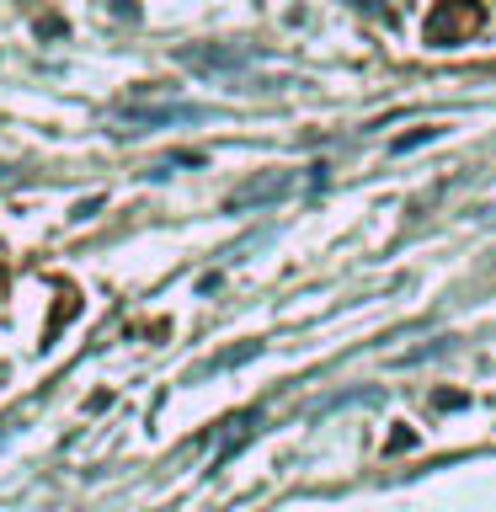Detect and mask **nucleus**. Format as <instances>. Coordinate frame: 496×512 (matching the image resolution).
<instances>
[{
  "label": "nucleus",
  "mask_w": 496,
  "mask_h": 512,
  "mask_svg": "<svg viewBox=\"0 0 496 512\" xmlns=\"http://www.w3.org/2000/svg\"><path fill=\"white\" fill-rule=\"evenodd\" d=\"M480 22H486V11H480V0H438L427 16V43L432 48H454L464 38H475Z\"/></svg>",
  "instance_id": "1"
},
{
  "label": "nucleus",
  "mask_w": 496,
  "mask_h": 512,
  "mask_svg": "<svg viewBox=\"0 0 496 512\" xmlns=\"http://www.w3.org/2000/svg\"><path fill=\"white\" fill-rule=\"evenodd\" d=\"M294 187H299V176H294V171H256L251 182H240L230 198H224V208H230V214H246V208H267V203L288 198Z\"/></svg>",
  "instance_id": "2"
},
{
  "label": "nucleus",
  "mask_w": 496,
  "mask_h": 512,
  "mask_svg": "<svg viewBox=\"0 0 496 512\" xmlns=\"http://www.w3.org/2000/svg\"><path fill=\"white\" fill-rule=\"evenodd\" d=\"M187 64V70H203V75H214V70H240V64L251 59V48H230V43H192L176 54Z\"/></svg>",
  "instance_id": "3"
},
{
  "label": "nucleus",
  "mask_w": 496,
  "mask_h": 512,
  "mask_svg": "<svg viewBox=\"0 0 496 512\" xmlns=\"http://www.w3.org/2000/svg\"><path fill=\"white\" fill-rule=\"evenodd\" d=\"M187 118H203L198 107H128L123 123L128 128H160V123H187Z\"/></svg>",
  "instance_id": "4"
},
{
  "label": "nucleus",
  "mask_w": 496,
  "mask_h": 512,
  "mask_svg": "<svg viewBox=\"0 0 496 512\" xmlns=\"http://www.w3.org/2000/svg\"><path fill=\"white\" fill-rule=\"evenodd\" d=\"M224 427H230V432H224V443H219V454H214V459H230V454H235V448H240V443H246V438H251V432H256V427H262V422H256V416H235V422H224Z\"/></svg>",
  "instance_id": "5"
},
{
  "label": "nucleus",
  "mask_w": 496,
  "mask_h": 512,
  "mask_svg": "<svg viewBox=\"0 0 496 512\" xmlns=\"http://www.w3.org/2000/svg\"><path fill=\"white\" fill-rule=\"evenodd\" d=\"M438 134H443L438 123H422V128H416V134H400V139L390 144V150H395V155H411V150H422V144H432Z\"/></svg>",
  "instance_id": "6"
},
{
  "label": "nucleus",
  "mask_w": 496,
  "mask_h": 512,
  "mask_svg": "<svg viewBox=\"0 0 496 512\" xmlns=\"http://www.w3.org/2000/svg\"><path fill=\"white\" fill-rule=\"evenodd\" d=\"M358 11H390V0H352Z\"/></svg>",
  "instance_id": "7"
}]
</instances>
